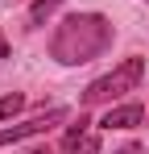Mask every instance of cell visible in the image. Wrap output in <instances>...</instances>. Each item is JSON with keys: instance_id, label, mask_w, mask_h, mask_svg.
I'll list each match as a JSON object with an SVG mask.
<instances>
[{"instance_id": "5", "label": "cell", "mask_w": 149, "mask_h": 154, "mask_svg": "<svg viewBox=\"0 0 149 154\" xmlns=\"http://www.w3.org/2000/svg\"><path fill=\"white\" fill-rule=\"evenodd\" d=\"M141 121H145V108L141 104H120V108H108L99 125L104 129H133V125H141Z\"/></svg>"}, {"instance_id": "3", "label": "cell", "mask_w": 149, "mask_h": 154, "mask_svg": "<svg viewBox=\"0 0 149 154\" xmlns=\"http://www.w3.org/2000/svg\"><path fill=\"white\" fill-rule=\"evenodd\" d=\"M58 121H66V108H50V112H37V117H29V121H21V125L0 129V146H8V142H21V137H37V133L54 129Z\"/></svg>"}, {"instance_id": "4", "label": "cell", "mask_w": 149, "mask_h": 154, "mask_svg": "<svg viewBox=\"0 0 149 154\" xmlns=\"http://www.w3.org/2000/svg\"><path fill=\"white\" fill-rule=\"evenodd\" d=\"M87 117L79 112V121L66 129V137H62V154H99V137L95 133H87Z\"/></svg>"}, {"instance_id": "9", "label": "cell", "mask_w": 149, "mask_h": 154, "mask_svg": "<svg viewBox=\"0 0 149 154\" xmlns=\"http://www.w3.org/2000/svg\"><path fill=\"white\" fill-rule=\"evenodd\" d=\"M29 154H46V150H29Z\"/></svg>"}, {"instance_id": "2", "label": "cell", "mask_w": 149, "mask_h": 154, "mask_svg": "<svg viewBox=\"0 0 149 154\" xmlns=\"http://www.w3.org/2000/svg\"><path fill=\"white\" fill-rule=\"evenodd\" d=\"M145 79V58H124L120 67H112L108 75H99L87 83V92H83V104L91 108V104H108V100H120L128 92H137V83Z\"/></svg>"}, {"instance_id": "7", "label": "cell", "mask_w": 149, "mask_h": 154, "mask_svg": "<svg viewBox=\"0 0 149 154\" xmlns=\"http://www.w3.org/2000/svg\"><path fill=\"white\" fill-rule=\"evenodd\" d=\"M58 4H62V0H33V8H29V25H42Z\"/></svg>"}, {"instance_id": "6", "label": "cell", "mask_w": 149, "mask_h": 154, "mask_svg": "<svg viewBox=\"0 0 149 154\" xmlns=\"http://www.w3.org/2000/svg\"><path fill=\"white\" fill-rule=\"evenodd\" d=\"M21 108H25V96H21V92H8V96H0V121L17 117Z\"/></svg>"}, {"instance_id": "1", "label": "cell", "mask_w": 149, "mask_h": 154, "mask_svg": "<svg viewBox=\"0 0 149 154\" xmlns=\"http://www.w3.org/2000/svg\"><path fill=\"white\" fill-rule=\"evenodd\" d=\"M112 46V21L99 17V13H74L62 25L54 29L50 38V54L66 67H79V63H91Z\"/></svg>"}, {"instance_id": "8", "label": "cell", "mask_w": 149, "mask_h": 154, "mask_svg": "<svg viewBox=\"0 0 149 154\" xmlns=\"http://www.w3.org/2000/svg\"><path fill=\"white\" fill-rule=\"evenodd\" d=\"M0 58H8V42L4 38H0Z\"/></svg>"}]
</instances>
